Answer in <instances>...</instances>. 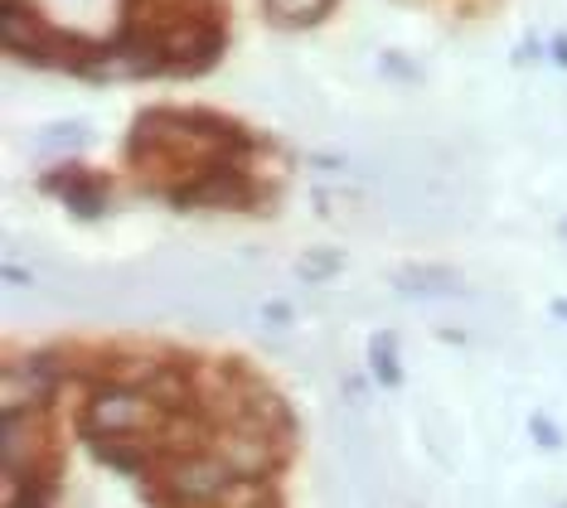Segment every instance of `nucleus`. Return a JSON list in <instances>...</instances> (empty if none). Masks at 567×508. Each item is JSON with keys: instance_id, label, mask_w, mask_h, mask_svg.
I'll return each instance as SVG.
<instances>
[{"instance_id": "obj_6", "label": "nucleus", "mask_w": 567, "mask_h": 508, "mask_svg": "<svg viewBox=\"0 0 567 508\" xmlns=\"http://www.w3.org/2000/svg\"><path fill=\"white\" fill-rule=\"evenodd\" d=\"M393 286H398L403 296H461V271L417 262V267H403V271H398Z\"/></svg>"}, {"instance_id": "obj_14", "label": "nucleus", "mask_w": 567, "mask_h": 508, "mask_svg": "<svg viewBox=\"0 0 567 508\" xmlns=\"http://www.w3.org/2000/svg\"><path fill=\"white\" fill-rule=\"evenodd\" d=\"M383 69L398 73V77H408V83H417V77H422V69H412V63H403L398 54H383Z\"/></svg>"}, {"instance_id": "obj_3", "label": "nucleus", "mask_w": 567, "mask_h": 508, "mask_svg": "<svg viewBox=\"0 0 567 508\" xmlns=\"http://www.w3.org/2000/svg\"><path fill=\"white\" fill-rule=\"evenodd\" d=\"M40 194H54V199H63V208H69L73 218H102L112 208V179L97 175V169L79 165L69 155V160H59L54 169H44L40 179Z\"/></svg>"}, {"instance_id": "obj_16", "label": "nucleus", "mask_w": 567, "mask_h": 508, "mask_svg": "<svg viewBox=\"0 0 567 508\" xmlns=\"http://www.w3.org/2000/svg\"><path fill=\"white\" fill-rule=\"evenodd\" d=\"M553 320H567V301H553Z\"/></svg>"}, {"instance_id": "obj_12", "label": "nucleus", "mask_w": 567, "mask_h": 508, "mask_svg": "<svg viewBox=\"0 0 567 508\" xmlns=\"http://www.w3.org/2000/svg\"><path fill=\"white\" fill-rule=\"evenodd\" d=\"M257 315L272 324V330H291V324H296V310H291L287 301H267L262 310H257Z\"/></svg>"}, {"instance_id": "obj_5", "label": "nucleus", "mask_w": 567, "mask_h": 508, "mask_svg": "<svg viewBox=\"0 0 567 508\" xmlns=\"http://www.w3.org/2000/svg\"><path fill=\"white\" fill-rule=\"evenodd\" d=\"M87 450H93L97 465H107V470H117V475H132V479H156L161 465H165L156 436H141V432L93 436V440H87Z\"/></svg>"}, {"instance_id": "obj_11", "label": "nucleus", "mask_w": 567, "mask_h": 508, "mask_svg": "<svg viewBox=\"0 0 567 508\" xmlns=\"http://www.w3.org/2000/svg\"><path fill=\"white\" fill-rule=\"evenodd\" d=\"M528 436H534L544 450H563V446H567V436L558 432V422H553L548 412H534V416H528Z\"/></svg>"}, {"instance_id": "obj_8", "label": "nucleus", "mask_w": 567, "mask_h": 508, "mask_svg": "<svg viewBox=\"0 0 567 508\" xmlns=\"http://www.w3.org/2000/svg\"><path fill=\"white\" fill-rule=\"evenodd\" d=\"M83 146H93V126H87V122H54V126H44V132L34 136V151H40V155H59V160L79 155Z\"/></svg>"}, {"instance_id": "obj_4", "label": "nucleus", "mask_w": 567, "mask_h": 508, "mask_svg": "<svg viewBox=\"0 0 567 508\" xmlns=\"http://www.w3.org/2000/svg\"><path fill=\"white\" fill-rule=\"evenodd\" d=\"M0 44L16 63H34V69H54V49L59 30L44 24L24 0H6V15H0Z\"/></svg>"}, {"instance_id": "obj_2", "label": "nucleus", "mask_w": 567, "mask_h": 508, "mask_svg": "<svg viewBox=\"0 0 567 508\" xmlns=\"http://www.w3.org/2000/svg\"><path fill=\"white\" fill-rule=\"evenodd\" d=\"M165 412L156 397L146 393V387L136 383H93L83 397L79 416H73V432H79L83 440L93 436H126V432H141V436H156L165 426Z\"/></svg>"}, {"instance_id": "obj_7", "label": "nucleus", "mask_w": 567, "mask_h": 508, "mask_svg": "<svg viewBox=\"0 0 567 508\" xmlns=\"http://www.w3.org/2000/svg\"><path fill=\"white\" fill-rule=\"evenodd\" d=\"M334 10V0H262V15L281 30H311Z\"/></svg>"}, {"instance_id": "obj_13", "label": "nucleus", "mask_w": 567, "mask_h": 508, "mask_svg": "<svg viewBox=\"0 0 567 508\" xmlns=\"http://www.w3.org/2000/svg\"><path fill=\"white\" fill-rule=\"evenodd\" d=\"M6 286H10V291H30V286H40V277H34V271H24V267H16V262H6Z\"/></svg>"}, {"instance_id": "obj_15", "label": "nucleus", "mask_w": 567, "mask_h": 508, "mask_svg": "<svg viewBox=\"0 0 567 508\" xmlns=\"http://www.w3.org/2000/svg\"><path fill=\"white\" fill-rule=\"evenodd\" d=\"M548 49H553V63H563V69H567V34H558Z\"/></svg>"}, {"instance_id": "obj_1", "label": "nucleus", "mask_w": 567, "mask_h": 508, "mask_svg": "<svg viewBox=\"0 0 567 508\" xmlns=\"http://www.w3.org/2000/svg\"><path fill=\"white\" fill-rule=\"evenodd\" d=\"M161 199L171 208H238V214H272L277 185H262L248 160L209 155V160H199L189 175L171 179V185L161 189Z\"/></svg>"}, {"instance_id": "obj_9", "label": "nucleus", "mask_w": 567, "mask_h": 508, "mask_svg": "<svg viewBox=\"0 0 567 508\" xmlns=\"http://www.w3.org/2000/svg\"><path fill=\"white\" fill-rule=\"evenodd\" d=\"M369 373L379 387H403V363H398V334L379 330L369 339Z\"/></svg>"}, {"instance_id": "obj_10", "label": "nucleus", "mask_w": 567, "mask_h": 508, "mask_svg": "<svg viewBox=\"0 0 567 508\" xmlns=\"http://www.w3.org/2000/svg\"><path fill=\"white\" fill-rule=\"evenodd\" d=\"M340 271H344L340 247H311V252H301V262H296V277L306 286H326L330 277H340Z\"/></svg>"}]
</instances>
